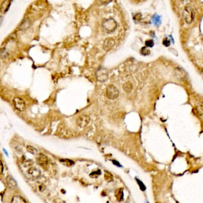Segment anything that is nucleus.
<instances>
[{
    "label": "nucleus",
    "mask_w": 203,
    "mask_h": 203,
    "mask_svg": "<svg viewBox=\"0 0 203 203\" xmlns=\"http://www.w3.org/2000/svg\"><path fill=\"white\" fill-rule=\"evenodd\" d=\"M182 15L185 22L188 24H191L195 19L196 13L191 7L186 6L182 12Z\"/></svg>",
    "instance_id": "obj_1"
},
{
    "label": "nucleus",
    "mask_w": 203,
    "mask_h": 203,
    "mask_svg": "<svg viewBox=\"0 0 203 203\" xmlns=\"http://www.w3.org/2000/svg\"><path fill=\"white\" fill-rule=\"evenodd\" d=\"M102 25L104 29L108 33H112L117 28V23L114 19H105L102 22Z\"/></svg>",
    "instance_id": "obj_2"
},
{
    "label": "nucleus",
    "mask_w": 203,
    "mask_h": 203,
    "mask_svg": "<svg viewBox=\"0 0 203 203\" xmlns=\"http://www.w3.org/2000/svg\"><path fill=\"white\" fill-rule=\"evenodd\" d=\"M119 90L115 86L111 85L108 87L106 91V97L110 99H115L119 96Z\"/></svg>",
    "instance_id": "obj_3"
},
{
    "label": "nucleus",
    "mask_w": 203,
    "mask_h": 203,
    "mask_svg": "<svg viewBox=\"0 0 203 203\" xmlns=\"http://www.w3.org/2000/svg\"><path fill=\"white\" fill-rule=\"evenodd\" d=\"M97 80L100 82H104L108 79V72L104 67H100L96 72Z\"/></svg>",
    "instance_id": "obj_4"
},
{
    "label": "nucleus",
    "mask_w": 203,
    "mask_h": 203,
    "mask_svg": "<svg viewBox=\"0 0 203 203\" xmlns=\"http://www.w3.org/2000/svg\"><path fill=\"white\" fill-rule=\"evenodd\" d=\"M15 108L19 112H24L26 110V103L25 101L21 98L16 97L13 100Z\"/></svg>",
    "instance_id": "obj_5"
},
{
    "label": "nucleus",
    "mask_w": 203,
    "mask_h": 203,
    "mask_svg": "<svg viewBox=\"0 0 203 203\" xmlns=\"http://www.w3.org/2000/svg\"><path fill=\"white\" fill-rule=\"evenodd\" d=\"M90 119L89 118V116L85 114H83L79 116V118L77 119L76 123L81 128H84L85 126H86L89 124V123L90 122Z\"/></svg>",
    "instance_id": "obj_6"
},
{
    "label": "nucleus",
    "mask_w": 203,
    "mask_h": 203,
    "mask_svg": "<svg viewBox=\"0 0 203 203\" xmlns=\"http://www.w3.org/2000/svg\"><path fill=\"white\" fill-rule=\"evenodd\" d=\"M115 44V41L114 38H108L104 42L103 48L105 51H108L114 47Z\"/></svg>",
    "instance_id": "obj_7"
},
{
    "label": "nucleus",
    "mask_w": 203,
    "mask_h": 203,
    "mask_svg": "<svg viewBox=\"0 0 203 203\" xmlns=\"http://www.w3.org/2000/svg\"><path fill=\"white\" fill-rule=\"evenodd\" d=\"M27 173L31 176V177L33 179H38L41 176V171L39 170V169H38L34 167H30L28 170Z\"/></svg>",
    "instance_id": "obj_8"
},
{
    "label": "nucleus",
    "mask_w": 203,
    "mask_h": 203,
    "mask_svg": "<svg viewBox=\"0 0 203 203\" xmlns=\"http://www.w3.org/2000/svg\"><path fill=\"white\" fill-rule=\"evenodd\" d=\"M37 162L42 167H46L48 165V159L43 154H40L37 158Z\"/></svg>",
    "instance_id": "obj_9"
},
{
    "label": "nucleus",
    "mask_w": 203,
    "mask_h": 203,
    "mask_svg": "<svg viewBox=\"0 0 203 203\" xmlns=\"http://www.w3.org/2000/svg\"><path fill=\"white\" fill-rule=\"evenodd\" d=\"M11 5V0H4L0 6V13L5 14L9 10Z\"/></svg>",
    "instance_id": "obj_10"
},
{
    "label": "nucleus",
    "mask_w": 203,
    "mask_h": 203,
    "mask_svg": "<svg viewBox=\"0 0 203 203\" xmlns=\"http://www.w3.org/2000/svg\"><path fill=\"white\" fill-rule=\"evenodd\" d=\"M175 73L179 79H184L185 78L186 74L185 70L181 67H176L175 69Z\"/></svg>",
    "instance_id": "obj_11"
},
{
    "label": "nucleus",
    "mask_w": 203,
    "mask_h": 203,
    "mask_svg": "<svg viewBox=\"0 0 203 203\" xmlns=\"http://www.w3.org/2000/svg\"><path fill=\"white\" fill-rule=\"evenodd\" d=\"M7 183L8 185V186L11 190H14L17 187V182L14 180V179L11 176H8L7 177Z\"/></svg>",
    "instance_id": "obj_12"
},
{
    "label": "nucleus",
    "mask_w": 203,
    "mask_h": 203,
    "mask_svg": "<svg viewBox=\"0 0 203 203\" xmlns=\"http://www.w3.org/2000/svg\"><path fill=\"white\" fill-rule=\"evenodd\" d=\"M115 196L118 201H122L124 199L123 188H118L115 192Z\"/></svg>",
    "instance_id": "obj_13"
},
{
    "label": "nucleus",
    "mask_w": 203,
    "mask_h": 203,
    "mask_svg": "<svg viewBox=\"0 0 203 203\" xmlns=\"http://www.w3.org/2000/svg\"><path fill=\"white\" fill-rule=\"evenodd\" d=\"M132 84L130 82H127L123 85L124 90L127 93L130 92L132 89Z\"/></svg>",
    "instance_id": "obj_14"
},
{
    "label": "nucleus",
    "mask_w": 203,
    "mask_h": 203,
    "mask_svg": "<svg viewBox=\"0 0 203 203\" xmlns=\"http://www.w3.org/2000/svg\"><path fill=\"white\" fill-rule=\"evenodd\" d=\"M11 202H14V203H23V202H26V201L23 199V198H22L20 196H14L11 201Z\"/></svg>",
    "instance_id": "obj_15"
},
{
    "label": "nucleus",
    "mask_w": 203,
    "mask_h": 203,
    "mask_svg": "<svg viewBox=\"0 0 203 203\" xmlns=\"http://www.w3.org/2000/svg\"><path fill=\"white\" fill-rule=\"evenodd\" d=\"M26 149L28 152L33 155H37L38 154V150L36 148H35L32 145H27L26 147Z\"/></svg>",
    "instance_id": "obj_16"
},
{
    "label": "nucleus",
    "mask_w": 203,
    "mask_h": 203,
    "mask_svg": "<svg viewBox=\"0 0 203 203\" xmlns=\"http://www.w3.org/2000/svg\"><path fill=\"white\" fill-rule=\"evenodd\" d=\"M105 178L106 179V181L108 182H111L114 181V177L112 175L109 173V171H105Z\"/></svg>",
    "instance_id": "obj_17"
},
{
    "label": "nucleus",
    "mask_w": 203,
    "mask_h": 203,
    "mask_svg": "<svg viewBox=\"0 0 203 203\" xmlns=\"http://www.w3.org/2000/svg\"><path fill=\"white\" fill-rule=\"evenodd\" d=\"M60 161L61 163H63V164L64 165L67 166H72L74 165V161L71 160H68V159H61L60 160Z\"/></svg>",
    "instance_id": "obj_18"
},
{
    "label": "nucleus",
    "mask_w": 203,
    "mask_h": 203,
    "mask_svg": "<svg viewBox=\"0 0 203 203\" xmlns=\"http://www.w3.org/2000/svg\"><path fill=\"white\" fill-rule=\"evenodd\" d=\"M101 175V171L100 170H97L96 171H93L90 174V177L92 178H97L99 176Z\"/></svg>",
    "instance_id": "obj_19"
},
{
    "label": "nucleus",
    "mask_w": 203,
    "mask_h": 203,
    "mask_svg": "<svg viewBox=\"0 0 203 203\" xmlns=\"http://www.w3.org/2000/svg\"><path fill=\"white\" fill-rule=\"evenodd\" d=\"M136 181H137V182L138 186H140V189H141V190L143 191H145L146 189V186L144 185V184H143L141 181H140L138 179H137V178H136Z\"/></svg>",
    "instance_id": "obj_20"
},
{
    "label": "nucleus",
    "mask_w": 203,
    "mask_h": 203,
    "mask_svg": "<svg viewBox=\"0 0 203 203\" xmlns=\"http://www.w3.org/2000/svg\"><path fill=\"white\" fill-rule=\"evenodd\" d=\"M140 52H141V54L143 56H147L150 54V51L147 47H143L141 50H140Z\"/></svg>",
    "instance_id": "obj_21"
},
{
    "label": "nucleus",
    "mask_w": 203,
    "mask_h": 203,
    "mask_svg": "<svg viewBox=\"0 0 203 203\" xmlns=\"http://www.w3.org/2000/svg\"><path fill=\"white\" fill-rule=\"evenodd\" d=\"M145 44H146V46H147V47H149V48L153 47V45H154V42L153 40H147L146 41Z\"/></svg>",
    "instance_id": "obj_22"
},
{
    "label": "nucleus",
    "mask_w": 203,
    "mask_h": 203,
    "mask_svg": "<svg viewBox=\"0 0 203 203\" xmlns=\"http://www.w3.org/2000/svg\"><path fill=\"white\" fill-rule=\"evenodd\" d=\"M170 41L168 40L167 38H165V40L163 41V44L165 46H169L170 45Z\"/></svg>",
    "instance_id": "obj_23"
},
{
    "label": "nucleus",
    "mask_w": 203,
    "mask_h": 203,
    "mask_svg": "<svg viewBox=\"0 0 203 203\" xmlns=\"http://www.w3.org/2000/svg\"><path fill=\"white\" fill-rule=\"evenodd\" d=\"M100 1L102 4H104V5H107L109 3L112 2V0H100Z\"/></svg>",
    "instance_id": "obj_24"
},
{
    "label": "nucleus",
    "mask_w": 203,
    "mask_h": 203,
    "mask_svg": "<svg viewBox=\"0 0 203 203\" xmlns=\"http://www.w3.org/2000/svg\"><path fill=\"white\" fill-rule=\"evenodd\" d=\"M4 171V166L3 165L2 161L0 160V174H2Z\"/></svg>",
    "instance_id": "obj_25"
},
{
    "label": "nucleus",
    "mask_w": 203,
    "mask_h": 203,
    "mask_svg": "<svg viewBox=\"0 0 203 203\" xmlns=\"http://www.w3.org/2000/svg\"><path fill=\"white\" fill-rule=\"evenodd\" d=\"M112 163H113L114 165H115V166H118V167H122V166L121 165V164H120L118 161H117L116 160H112Z\"/></svg>",
    "instance_id": "obj_26"
},
{
    "label": "nucleus",
    "mask_w": 203,
    "mask_h": 203,
    "mask_svg": "<svg viewBox=\"0 0 203 203\" xmlns=\"http://www.w3.org/2000/svg\"><path fill=\"white\" fill-rule=\"evenodd\" d=\"M184 4H188L192 1V0H181Z\"/></svg>",
    "instance_id": "obj_27"
},
{
    "label": "nucleus",
    "mask_w": 203,
    "mask_h": 203,
    "mask_svg": "<svg viewBox=\"0 0 203 203\" xmlns=\"http://www.w3.org/2000/svg\"><path fill=\"white\" fill-rule=\"evenodd\" d=\"M3 151H4V153H5V154H6V155H7V156H8V153H7V152L6 150H5V149H4V148L3 149Z\"/></svg>",
    "instance_id": "obj_28"
},
{
    "label": "nucleus",
    "mask_w": 203,
    "mask_h": 203,
    "mask_svg": "<svg viewBox=\"0 0 203 203\" xmlns=\"http://www.w3.org/2000/svg\"><path fill=\"white\" fill-rule=\"evenodd\" d=\"M202 72H203V69H202Z\"/></svg>",
    "instance_id": "obj_29"
}]
</instances>
